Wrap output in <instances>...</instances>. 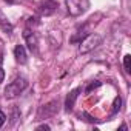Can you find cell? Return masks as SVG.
Returning a JSON list of instances; mask_svg holds the SVG:
<instances>
[{
    "label": "cell",
    "instance_id": "obj_14",
    "mask_svg": "<svg viewBox=\"0 0 131 131\" xmlns=\"http://www.w3.org/2000/svg\"><path fill=\"white\" fill-rule=\"evenodd\" d=\"M5 80V71H3V68H2V65H0V83H2Z\"/></svg>",
    "mask_w": 131,
    "mask_h": 131
},
{
    "label": "cell",
    "instance_id": "obj_11",
    "mask_svg": "<svg viewBox=\"0 0 131 131\" xmlns=\"http://www.w3.org/2000/svg\"><path fill=\"white\" fill-rule=\"evenodd\" d=\"M123 68H125V73H126V74L131 73V56H129V54H126V56L123 57Z\"/></svg>",
    "mask_w": 131,
    "mask_h": 131
},
{
    "label": "cell",
    "instance_id": "obj_2",
    "mask_svg": "<svg viewBox=\"0 0 131 131\" xmlns=\"http://www.w3.org/2000/svg\"><path fill=\"white\" fill-rule=\"evenodd\" d=\"M103 42V37L100 34H88L85 36L80 42H79V52L80 54H86L90 51H93L94 48H97L100 43Z\"/></svg>",
    "mask_w": 131,
    "mask_h": 131
},
{
    "label": "cell",
    "instance_id": "obj_3",
    "mask_svg": "<svg viewBox=\"0 0 131 131\" xmlns=\"http://www.w3.org/2000/svg\"><path fill=\"white\" fill-rule=\"evenodd\" d=\"M65 5L70 16L79 17L90 8V0H65Z\"/></svg>",
    "mask_w": 131,
    "mask_h": 131
},
{
    "label": "cell",
    "instance_id": "obj_12",
    "mask_svg": "<svg viewBox=\"0 0 131 131\" xmlns=\"http://www.w3.org/2000/svg\"><path fill=\"white\" fill-rule=\"evenodd\" d=\"M102 85V82H99V80H96V82H93V83H90V86L86 88V93H91L93 90H96V88H99Z\"/></svg>",
    "mask_w": 131,
    "mask_h": 131
},
{
    "label": "cell",
    "instance_id": "obj_8",
    "mask_svg": "<svg viewBox=\"0 0 131 131\" xmlns=\"http://www.w3.org/2000/svg\"><path fill=\"white\" fill-rule=\"evenodd\" d=\"M14 57H16L17 63L25 65L26 63V48L23 45H16V48H14Z\"/></svg>",
    "mask_w": 131,
    "mask_h": 131
},
{
    "label": "cell",
    "instance_id": "obj_16",
    "mask_svg": "<svg viewBox=\"0 0 131 131\" xmlns=\"http://www.w3.org/2000/svg\"><path fill=\"white\" fill-rule=\"evenodd\" d=\"M119 129H128V128H126V125L123 123V125H120V128H119Z\"/></svg>",
    "mask_w": 131,
    "mask_h": 131
},
{
    "label": "cell",
    "instance_id": "obj_15",
    "mask_svg": "<svg viewBox=\"0 0 131 131\" xmlns=\"http://www.w3.org/2000/svg\"><path fill=\"white\" fill-rule=\"evenodd\" d=\"M37 129H46V131H49V129H51V126H49V125H46V123H43V125H39V126H37Z\"/></svg>",
    "mask_w": 131,
    "mask_h": 131
},
{
    "label": "cell",
    "instance_id": "obj_1",
    "mask_svg": "<svg viewBox=\"0 0 131 131\" xmlns=\"http://www.w3.org/2000/svg\"><path fill=\"white\" fill-rule=\"evenodd\" d=\"M26 88H28V80L25 77H16L11 83H8V86L3 91V96H5V99L11 100V99H16L17 96H20Z\"/></svg>",
    "mask_w": 131,
    "mask_h": 131
},
{
    "label": "cell",
    "instance_id": "obj_10",
    "mask_svg": "<svg viewBox=\"0 0 131 131\" xmlns=\"http://www.w3.org/2000/svg\"><path fill=\"white\" fill-rule=\"evenodd\" d=\"M79 119H80V120H85V122H88V123H94V122H96V117L90 116L86 111H82V113H79Z\"/></svg>",
    "mask_w": 131,
    "mask_h": 131
},
{
    "label": "cell",
    "instance_id": "obj_17",
    "mask_svg": "<svg viewBox=\"0 0 131 131\" xmlns=\"http://www.w3.org/2000/svg\"><path fill=\"white\" fill-rule=\"evenodd\" d=\"M5 2H8V3H14V2H17V0H5Z\"/></svg>",
    "mask_w": 131,
    "mask_h": 131
},
{
    "label": "cell",
    "instance_id": "obj_4",
    "mask_svg": "<svg viewBox=\"0 0 131 131\" xmlns=\"http://www.w3.org/2000/svg\"><path fill=\"white\" fill-rule=\"evenodd\" d=\"M57 111H59V100H51L39 110V119L52 117L54 114H57Z\"/></svg>",
    "mask_w": 131,
    "mask_h": 131
},
{
    "label": "cell",
    "instance_id": "obj_13",
    "mask_svg": "<svg viewBox=\"0 0 131 131\" xmlns=\"http://www.w3.org/2000/svg\"><path fill=\"white\" fill-rule=\"evenodd\" d=\"M5 122H6V114H5L2 110H0V128L5 125Z\"/></svg>",
    "mask_w": 131,
    "mask_h": 131
},
{
    "label": "cell",
    "instance_id": "obj_7",
    "mask_svg": "<svg viewBox=\"0 0 131 131\" xmlns=\"http://www.w3.org/2000/svg\"><path fill=\"white\" fill-rule=\"evenodd\" d=\"M34 31H29V29H26L25 31V34H23V37L26 39V43H28V48H29V51L31 52H37V37L32 34Z\"/></svg>",
    "mask_w": 131,
    "mask_h": 131
},
{
    "label": "cell",
    "instance_id": "obj_9",
    "mask_svg": "<svg viewBox=\"0 0 131 131\" xmlns=\"http://www.w3.org/2000/svg\"><path fill=\"white\" fill-rule=\"evenodd\" d=\"M120 108H122V97H120V96H117V97L114 99V102H113V110H111V116L117 114V113L120 111Z\"/></svg>",
    "mask_w": 131,
    "mask_h": 131
},
{
    "label": "cell",
    "instance_id": "obj_6",
    "mask_svg": "<svg viewBox=\"0 0 131 131\" xmlns=\"http://www.w3.org/2000/svg\"><path fill=\"white\" fill-rule=\"evenodd\" d=\"M57 8H59V3H57V2H54V0H46V2H43V3L39 5L37 13H39V16L46 17V16L54 14Z\"/></svg>",
    "mask_w": 131,
    "mask_h": 131
},
{
    "label": "cell",
    "instance_id": "obj_5",
    "mask_svg": "<svg viewBox=\"0 0 131 131\" xmlns=\"http://www.w3.org/2000/svg\"><path fill=\"white\" fill-rule=\"evenodd\" d=\"M80 93H82V88H80V86H79V88H74V90H71V91L68 93L67 99H65V111H67V113H71V111L74 110L76 102H77Z\"/></svg>",
    "mask_w": 131,
    "mask_h": 131
}]
</instances>
